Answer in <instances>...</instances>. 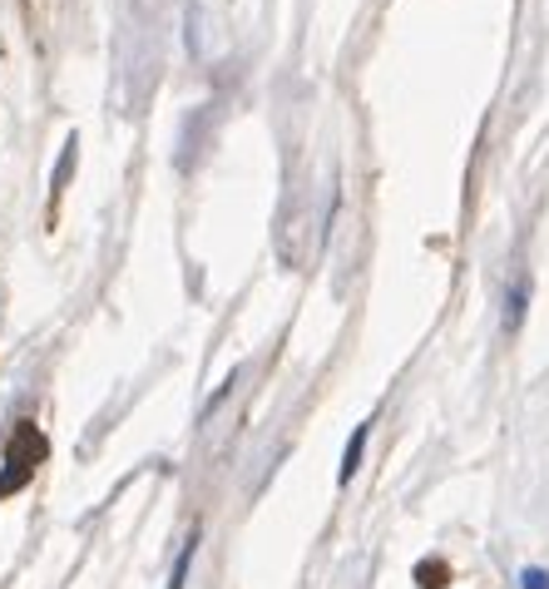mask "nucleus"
<instances>
[{"mask_svg": "<svg viewBox=\"0 0 549 589\" xmlns=\"http://www.w3.org/2000/svg\"><path fill=\"white\" fill-rule=\"evenodd\" d=\"M519 585H525V589H549V575H545V569H535V565H529L525 575H519Z\"/></svg>", "mask_w": 549, "mask_h": 589, "instance_id": "nucleus-7", "label": "nucleus"}, {"mask_svg": "<svg viewBox=\"0 0 549 589\" xmlns=\"http://www.w3.org/2000/svg\"><path fill=\"white\" fill-rule=\"evenodd\" d=\"M525 298H529V288L525 282H515V292L505 298V332H515L519 322H525Z\"/></svg>", "mask_w": 549, "mask_h": 589, "instance_id": "nucleus-3", "label": "nucleus"}, {"mask_svg": "<svg viewBox=\"0 0 549 589\" xmlns=\"http://www.w3.org/2000/svg\"><path fill=\"white\" fill-rule=\"evenodd\" d=\"M41 456H45V436L31 426V421H21V426H15L11 451H5V466H15V470H25V476H31Z\"/></svg>", "mask_w": 549, "mask_h": 589, "instance_id": "nucleus-1", "label": "nucleus"}, {"mask_svg": "<svg viewBox=\"0 0 549 589\" xmlns=\"http://www.w3.org/2000/svg\"><path fill=\"white\" fill-rule=\"evenodd\" d=\"M193 549H199V540H189V545L179 549V565H173V579H169V589H183V585H189V565H193Z\"/></svg>", "mask_w": 549, "mask_h": 589, "instance_id": "nucleus-5", "label": "nucleus"}, {"mask_svg": "<svg viewBox=\"0 0 549 589\" xmlns=\"http://www.w3.org/2000/svg\"><path fill=\"white\" fill-rule=\"evenodd\" d=\"M25 480H31V476H25V470L5 466V470H0V496H11V490H21V486H25Z\"/></svg>", "mask_w": 549, "mask_h": 589, "instance_id": "nucleus-6", "label": "nucleus"}, {"mask_svg": "<svg viewBox=\"0 0 549 589\" xmlns=\"http://www.w3.org/2000/svg\"><path fill=\"white\" fill-rule=\"evenodd\" d=\"M75 159H80V140H65V154H60V169H55V193L65 189V184H70V174H75Z\"/></svg>", "mask_w": 549, "mask_h": 589, "instance_id": "nucleus-4", "label": "nucleus"}, {"mask_svg": "<svg viewBox=\"0 0 549 589\" xmlns=\"http://www.w3.org/2000/svg\"><path fill=\"white\" fill-rule=\"evenodd\" d=\"M367 436H371V426H357V431H351L347 451H341V480H351V476H357V466H361V451H367Z\"/></svg>", "mask_w": 549, "mask_h": 589, "instance_id": "nucleus-2", "label": "nucleus"}]
</instances>
